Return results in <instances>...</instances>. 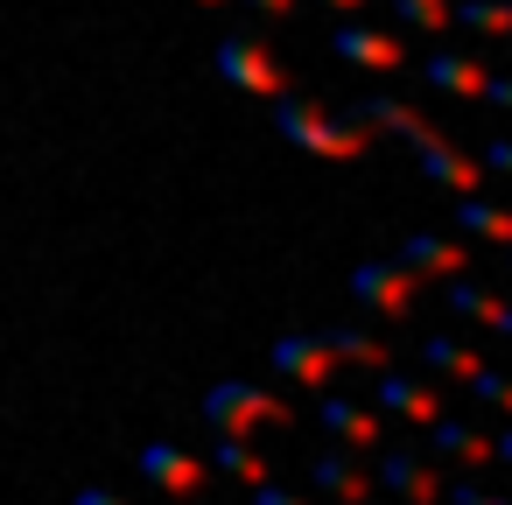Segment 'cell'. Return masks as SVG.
I'll return each instance as SVG.
<instances>
[{
    "label": "cell",
    "mask_w": 512,
    "mask_h": 505,
    "mask_svg": "<svg viewBox=\"0 0 512 505\" xmlns=\"http://www.w3.org/2000/svg\"><path fill=\"white\" fill-rule=\"evenodd\" d=\"M372 491L379 498H400V505H442V470L421 442H379L372 449Z\"/></svg>",
    "instance_id": "obj_4"
},
{
    "label": "cell",
    "mask_w": 512,
    "mask_h": 505,
    "mask_svg": "<svg viewBox=\"0 0 512 505\" xmlns=\"http://www.w3.org/2000/svg\"><path fill=\"white\" fill-rule=\"evenodd\" d=\"M71 505H127V498H120V491H106V484H78V491H71Z\"/></svg>",
    "instance_id": "obj_26"
},
{
    "label": "cell",
    "mask_w": 512,
    "mask_h": 505,
    "mask_svg": "<svg viewBox=\"0 0 512 505\" xmlns=\"http://www.w3.org/2000/svg\"><path fill=\"white\" fill-rule=\"evenodd\" d=\"M323 8H337V15H358V8H365V0H323Z\"/></svg>",
    "instance_id": "obj_29"
},
{
    "label": "cell",
    "mask_w": 512,
    "mask_h": 505,
    "mask_svg": "<svg viewBox=\"0 0 512 505\" xmlns=\"http://www.w3.org/2000/svg\"><path fill=\"white\" fill-rule=\"evenodd\" d=\"M246 505H309L302 491H288L281 477H260V484H246Z\"/></svg>",
    "instance_id": "obj_24"
},
{
    "label": "cell",
    "mask_w": 512,
    "mask_h": 505,
    "mask_svg": "<svg viewBox=\"0 0 512 505\" xmlns=\"http://www.w3.org/2000/svg\"><path fill=\"white\" fill-rule=\"evenodd\" d=\"M386 8H393V22L414 29V36H442V29H456V22H449V0H386Z\"/></svg>",
    "instance_id": "obj_21"
},
{
    "label": "cell",
    "mask_w": 512,
    "mask_h": 505,
    "mask_svg": "<svg viewBox=\"0 0 512 505\" xmlns=\"http://www.w3.org/2000/svg\"><path fill=\"white\" fill-rule=\"evenodd\" d=\"M505 274H512V246H505Z\"/></svg>",
    "instance_id": "obj_32"
},
{
    "label": "cell",
    "mask_w": 512,
    "mask_h": 505,
    "mask_svg": "<svg viewBox=\"0 0 512 505\" xmlns=\"http://www.w3.org/2000/svg\"><path fill=\"white\" fill-rule=\"evenodd\" d=\"M211 71H218V85H232V92H246V99H281V92H288V78H281L274 50H267L260 36H246V29L218 36Z\"/></svg>",
    "instance_id": "obj_5"
},
{
    "label": "cell",
    "mask_w": 512,
    "mask_h": 505,
    "mask_svg": "<svg viewBox=\"0 0 512 505\" xmlns=\"http://www.w3.org/2000/svg\"><path fill=\"white\" fill-rule=\"evenodd\" d=\"M134 463H141V484H148V491H162V498H197V491L211 484V470H204L183 442H162V435H155V442H141V456H134Z\"/></svg>",
    "instance_id": "obj_10"
},
{
    "label": "cell",
    "mask_w": 512,
    "mask_h": 505,
    "mask_svg": "<svg viewBox=\"0 0 512 505\" xmlns=\"http://www.w3.org/2000/svg\"><path fill=\"white\" fill-rule=\"evenodd\" d=\"M477 99H484V106H498V113H512V78H498V71H484V85H477Z\"/></svg>",
    "instance_id": "obj_25"
},
{
    "label": "cell",
    "mask_w": 512,
    "mask_h": 505,
    "mask_svg": "<svg viewBox=\"0 0 512 505\" xmlns=\"http://www.w3.org/2000/svg\"><path fill=\"white\" fill-rule=\"evenodd\" d=\"M330 57H344L351 71H379V78L407 71V43L386 36V29H365L358 15H344V22L330 29Z\"/></svg>",
    "instance_id": "obj_8"
},
{
    "label": "cell",
    "mask_w": 512,
    "mask_h": 505,
    "mask_svg": "<svg viewBox=\"0 0 512 505\" xmlns=\"http://www.w3.org/2000/svg\"><path fill=\"white\" fill-rule=\"evenodd\" d=\"M477 169H484V176H505V183H512V141H505V134H491V141L477 148Z\"/></svg>",
    "instance_id": "obj_23"
},
{
    "label": "cell",
    "mask_w": 512,
    "mask_h": 505,
    "mask_svg": "<svg viewBox=\"0 0 512 505\" xmlns=\"http://www.w3.org/2000/svg\"><path fill=\"white\" fill-rule=\"evenodd\" d=\"M491 463H505V470H512V421L491 435Z\"/></svg>",
    "instance_id": "obj_27"
},
{
    "label": "cell",
    "mask_w": 512,
    "mask_h": 505,
    "mask_svg": "<svg viewBox=\"0 0 512 505\" xmlns=\"http://www.w3.org/2000/svg\"><path fill=\"white\" fill-rule=\"evenodd\" d=\"M204 428H211V435L288 428V400H281V393H267L260 379H218V386H204Z\"/></svg>",
    "instance_id": "obj_3"
},
{
    "label": "cell",
    "mask_w": 512,
    "mask_h": 505,
    "mask_svg": "<svg viewBox=\"0 0 512 505\" xmlns=\"http://www.w3.org/2000/svg\"><path fill=\"white\" fill-rule=\"evenodd\" d=\"M456 232H463V239H491V246H512V211L470 190V197H456Z\"/></svg>",
    "instance_id": "obj_19"
},
{
    "label": "cell",
    "mask_w": 512,
    "mask_h": 505,
    "mask_svg": "<svg viewBox=\"0 0 512 505\" xmlns=\"http://www.w3.org/2000/svg\"><path fill=\"white\" fill-rule=\"evenodd\" d=\"M316 421H323V435H330L337 449H351V456H372V449L386 442V421H379L365 400H351V393H323V400H316Z\"/></svg>",
    "instance_id": "obj_11"
},
{
    "label": "cell",
    "mask_w": 512,
    "mask_h": 505,
    "mask_svg": "<svg viewBox=\"0 0 512 505\" xmlns=\"http://www.w3.org/2000/svg\"><path fill=\"white\" fill-rule=\"evenodd\" d=\"M365 407H372L379 421H407V428H428L435 414H449L442 386H435V379H421V372H400V365L372 372V386H365Z\"/></svg>",
    "instance_id": "obj_6"
},
{
    "label": "cell",
    "mask_w": 512,
    "mask_h": 505,
    "mask_svg": "<svg viewBox=\"0 0 512 505\" xmlns=\"http://www.w3.org/2000/svg\"><path fill=\"white\" fill-rule=\"evenodd\" d=\"M463 393H470L477 407H498V414L512 421V372H498V365H477V372L463 379Z\"/></svg>",
    "instance_id": "obj_22"
},
{
    "label": "cell",
    "mask_w": 512,
    "mask_h": 505,
    "mask_svg": "<svg viewBox=\"0 0 512 505\" xmlns=\"http://www.w3.org/2000/svg\"><path fill=\"white\" fill-rule=\"evenodd\" d=\"M421 78H428V92H442V99H477V85H484V57L428 50V57H421Z\"/></svg>",
    "instance_id": "obj_15"
},
{
    "label": "cell",
    "mask_w": 512,
    "mask_h": 505,
    "mask_svg": "<svg viewBox=\"0 0 512 505\" xmlns=\"http://www.w3.org/2000/svg\"><path fill=\"white\" fill-rule=\"evenodd\" d=\"M274 134L288 148L323 155V162H351V155L372 148V127L358 113H330V106H309V99H288V92L274 99Z\"/></svg>",
    "instance_id": "obj_2"
},
{
    "label": "cell",
    "mask_w": 512,
    "mask_h": 505,
    "mask_svg": "<svg viewBox=\"0 0 512 505\" xmlns=\"http://www.w3.org/2000/svg\"><path fill=\"white\" fill-rule=\"evenodd\" d=\"M449 22L477 36H512V0H449Z\"/></svg>",
    "instance_id": "obj_20"
},
{
    "label": "cell",
    "mask_w": 512,
    "mask_h": 505,
    "mask_svg": "<svg viewBox=\"0 0 512 505\" xmlns=\"http://www.w3.org/2000/svg\"><path fill=\"white\" fill-rule=\"evenodd\" d=\"M421 365H428L435 379L463 386V379L484 365V351H477V344H463V337H449V330H428V337H421Z\"/></svg>",
    "instance_id": "obj_16"
},
{
    "label": "cell",
    "mask_w": 512,
    "mask_h": 505,
    "mask_svg": "<svg viewBox=\"0 0 512 505\" xmlns=\"http://www.w3.org/2000/svg\"><path fill=\"white\" fill-rule=\"evenodd\" d=\"M323 344H330L337 365H358V372H386V365H393V351H386L372 330H358V323H330Z\"/></svg>",
    "instance_id": "obj_17"
},
{
    "label": "cell",
    "mask_w": 512,
    "mask_h": 505,
    "mask_svg": "<svg viewBox=\"0 0 512 505\" xmlns=\"http://www.w3.org/2000/svg\"><path fill=\"white\" fill-rule=\"evenodd\" d=\"M204 470H218V477H232V484H260V477H274V463L246 442V435H211V463Z\"/></svg>",
    "instance_id": "obj_18"
},
{
    "label": "cell",
    "mask_w": 512,
    "mask_h": 505,
    "mask_svg": "<svg viewBox=\"0 0 512 505\" xmlns=\"http://www.w3.org/2000/svg\"><path fill=\"white\" fill-rule=\"evenodd\" d=\"M246 8H253V15H295L302 0H246Z\"/></svg>",
    "instance_id": "obj_28"
},
{
    "label": "cell",
    "mask_w": 512,
    "mask_h": 505,
    "mask_svg": "<svg viewBox=\"0 0 512 505\" xmlns=\"http://www.w3.org/2000/svg\"><path fill=\"white\" fill-rule=\"evenodd\" d=\"M197 8H225V0H197Z\"/></svg>",
    "instance_id": "obj_31"
},
{
    "label": "cell",
    "mask_w": 512,
    "mask_h": 505,
    "mask_svg": "<svg viewBox=\"0 0 512 505\" xmlns=\"http://www.w3.org/2000/svg\"><path fill=\"white\" fill-rule=\"evenodd\" d=\"M477 505H512V498H505V491H484V498H477Z\"/></svg>",
    "instance_id": "obj_30"
},
{
    "label": "cell",
    "mask_w": 512,
    "mask_h": 505,
    "mask_svg": "<svg viewBox=\"0 0 512 505\" xmlns=\"http://www.w3.org/2000/svg\"><path fill=\"white\" fill-rule=\"evenodd\" d=\"M309 491H316V498H330V505H379L372 470H358V463H351V449H337V442L309 456Z\"/></svg>",
    "instance_id": "obj_12"
},
{
    "label": "cell",
    "mask_w": 512,
    "mask_h": 505,
    "mask_svg": "<svg viewBox=\"0 0 512 505\" xmlns=\"http://www.w3.org/2000/svg\"><path fill=\"white\" fill-rule=\"evenodd\" d=\"M421 295V281L400 267V260H358L351 267V302L372 309V316H407Z\"/></svg>",
    "instance_id": "obj_9"
},
{
    "label": "cell",
    "mask_w": 512,
    "mask_h": 505,
    "mask_svg": "<svg viewBox=\"0 0 512 505\" xmlns=\"http://www.w3.org/2000/svg\"><path fill=\"white\" fill-rule=\"evenodd\" d=\"M351 113H358V120H365L372 134H400V141L414 148L421 176H428V183H442L449 197H470V190H484V169H477V162H470L463 148H449V141H442V134H435L428 120H414V113H407L400 99H358Z\"/></svg>",
    "instance_id": "obj_1"
},
{
    "label": "cell",
    "mask_w": 512,
    "mask_h": 505,
    "mask_svg": "<svg viewBox=\"0 0 512 505\" xmlns=\"http://www.w3.org/2000/svg\"><path fill=\"white\" fill-rule=\"evenodd\" d=\"M267 372H274V379H288V386H302V393H323L344 365L330 358L323 330H288V337H274V344H267Z\"/></svg>",
    "instance_id": "obj_7"
},
{
    "label": "cell",
    "mask_w": 512,
    "mask_h": 505,
    "mask_svg": "<svg viewBox=\"0 0 512 505\" xmlns=\"http://www.w3.org/2000/svg\"><path fill=\"white\" fill-rule=\"evenodd\" d=\"M414 281H449V274H470V253L456 246V239H442V232H414V239H400V253H393Z\"/></svg>",
    "instance_id": "obj_14"
},
{
    "label": "cell",
    "mask_w": 512,
    "mask_h": 505,
    "mask_svg": "<svg viewBox=\"0 0 512 505\" xmlns=\"http://www.w3.org/2000/svg\"><path fill=\"white\" fill-rule=\"evenodd\" d=\"M421 449L442 456V463H456V470H484V463H491V435H484L477 421H463V414H435V421L421 428Z\"/></svg>",
    "instance_id": "obj_13"
}]
</instances>
